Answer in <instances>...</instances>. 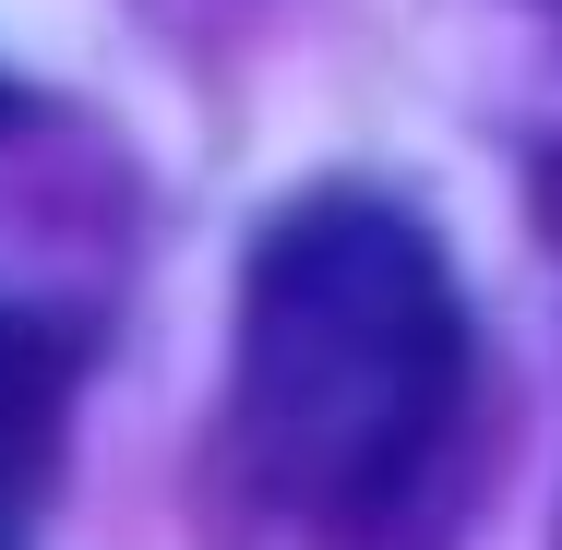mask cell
I'll list each match as a JSON object with an SVG mask.
<instances>
[{"label": "cell", "mask_w": 562, "mask_h": 550, "mask_svg": "<svg viewBox=\"0 0 562 550\" xmlns=\"http://www.w3.org/2000/svg\"><path fill=\"white\" fill-rule=\"evenodd\" d=\"M479 479V324L419 204L288 192L239 251L204 539L216 550H454Z\"/></svg>", "instance_id": "cell-1"}, {"label": "cell", "mask_w": 562, "mask_h": 550, "mask_svg": "<svg viewBox=\"0 0 562 550\" xmlns=\"http://www.w3.org/2000/svg\"><path fill=\"white\" fill-rule=\"evenodd\" d=\"M24 120H36V97H24L12 72H0V132H24Z\"/></svg>", "instance_id": "cell-3"}, {"label": "cell", "mask_w": 562, "mask_h": 550, "mask_svg": "<svg viewBox=\"0 0 562 550\" xmlns=\"http://www.w3.org/2000/svg\"><path fill=\"white\" fill-rule=\"evenodd\" d=\"M132 12H144L156 36H180V48H216V36H239L263 0H132Z\"/></svg>", "instance_id": "cell-2"}, {"label": "cell", "mask_w": 562, "mask_h": 550, "mask_svg": "<svg viewBox=\"0 0 562 550\" xmlns=\"http://www.w3.org/2000/svg\"><path fill=\"white\" fill-rule=\"evenodd\" d=\"M24 527H36V515H12V503H0V550H24Z\"/></svg>", "instance_id": "cell-4"}]
</instances>
